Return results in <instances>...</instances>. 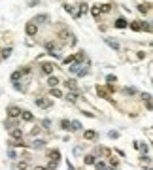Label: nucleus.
Returning a JSON list of instances; mask_svg holds the SVG:
<instances>
[{"instance_id": "1", "label": "nucleus", "mask_w": 153, "mask_h": 170, "mask_svg": "<svg viewBox=\"0 0 153 170\" xmlns=\"http://www.w3.org/2000/svg\"><path fill=\"white\" fill-rule=\"evenodd\" d=\"M19 115H21V108H19V106H9V108H8V117L17 119Z\"/></svg>"}, {"instance_id": "2", "label": "nucleus", "mask_w": 153, "mask_h": 170, "mask_svg": "<svg viewBox=\"0 0 153 170\" xmlns=\"http://www.w3.org/2000/svg\"><path fill=\"white\" fill-rule=\"evenodd\" d=\"M9 131H12V138H13V140H23V131H21V128L13 127V128H9Z\"/></svg>"}, {"instance_id": "3", "label": "nucleus", "mask_w": 153, "mask_h": 170, "mask_svg": "<svg viewBox=\"0 0 153 170\" xmlns=\"http://www.w3.org/2000/svg\"><path fill=\"white\" fill-rule=\"evenodd\" d=\"M34 104H36L38 108H49V106H51V100H45V98H36V100H34Z\"/></svg>"}, {"instance_id": "4", "label": "nucleus", "mask_w": 153, "mask_h": 170, "mask_svg": "<svg viewBox=\"0 0 153 170\" xmlns=\"http://www.w3.org/2000/svg\"><path fill=\"white\" fill-rule=\"evenodd\" d=\"M36 32H38V25L28 23V25H27V34H28V36H34Z\"/></svg>"}, {"instance_id": "5", "label": "nucleus", "mask_w": 153, "mask_h": 170, "mask_svg": "<svg viewBox=\"0 0 153 170\" xmlns=\"http://www.w3.org/2000/svg\"><path fill=\"white\" fill-rule=\"evenodd\" d=\"M53 68H55V66L51 63H44L42 64V72H44V74H53Z\"/></svg>"}, {"instance_id": "6", "label": "nucleus", "mask_w": 153, "mask_h": 170, "mask_svg": "<svg viewBox=\"0 0 153 170\" xmlns=\"http://www.w3.org/2000/svg\"><path fill=\"white\" fill-rule=\"evenodd\" d=\"M149 8H151V4H149V2H146V4H140V6H138V12L146 15V13H149Z\"/></svg>"}, {"instance_id": "7", "label": "nucleus", "mask_w": 153, "mask_h": 170, "mask_svg": "<svg viewBox=\"0 0 153 170\" xmlns=\"http://www.w3.org/2000/svg\"><path fill=\"white\" fill-rule=\"evenodd\" d=\"M47 85H49V87H57V85H59V78H55V76H51V74H49V78H47Z\"/></svg>"}, {"instance_id": "8", "label": "nucleus", "mask_w": 153, "mask_h": 170, "mask_svg": "<svg viewBox=\"0 0 153 170\" xmlns=\"http://www.w3.org/2000/svg\"><path fill=\"white\" fill-rule=\"evenodd\" d=\"M81 123L79 121H70V131H81Z\"/></svg>"}, {"instance_id": "9", "label": "nucleus", "mask_w": 153, "mask_h": 170, "mask_svg": "<svg viewBox=\"0 0 153 170\" xmlns=\"http://www.w3.org/2000/svg\"><path fill=\"white\" fill-rule=\"evenodd\" d=\"M87 12H89V6L85 2H81L79 4V9H78V15H83V13H87Z\"/></svg>"}, {"instance_id": "10", "label": "nucleus", "mask_w": 153, "mask_h": 170, "mask_svg": "<svg viewBox=\"0 0 153 170\" xmlns=\"http://www.w3.org/2000/svg\"><path fill=\"white\" fill-rule=\"evenodd\" d=\"M19 117H23L25 121H32V119H34V115H32L30 112H23V110H21V115H19Z\"/></svg>"}, {"instance_id": "11", "label": "nucleus", "mask_w": 153, "mask_h": 170, "mask_svg": "<svg viewBox=\"0 0 153 170\" xmlns=\"http://www.w3.org/2000/svg\"><path fill=\"white\" fill-rule=\"evenodd\" d=\"M106 44H108V45H110V47H111V49H115V51H117V49H119V44H117V42H115V40H111V38H106Z\"/></svg>"}, {"instance_id": "12", "label": "nucleus", "mask_w": 153, "mask_h": 170, "mask_svg": "<svg viewBox=\"0 0 153 170\" xmlns=\"http://www.w3.org/2000/svg\"><path fill=\"white\" fill-rule=\"evenodd\" d=\"M83 138H85V140H95V138H96V132H95V131H85Z\"/></svg>"}, {"instance_id": "13", "label": "nucleus", "mask_w": 153, "mask_h": 170, "mask_svg": "<svg viewBox=\"0 0 153 170\" xmlns=\"http://www.w3.org/2000/svg\"><path fill=\"white\" fill-rule=\"evenodd\" d=\"M44 146H45V142H44V140H40V138L32 142V147H34V149H42Z\"/></svg>"}, {"instance_id": "14", "label": "nucleus", "mask_w": 153, "mask_h": 170, "mask_svg": "<svg viewBox=\"0 0 153 170\" xmlns=\"http://www.w3.org/2000/svg\"><path fill=\"white\" fill-rule=\"evenodd\" d=\"M45 21H49V17H47V15H38V17L36 19H34V25H38V23H45Z\"/></svg>"}, {"instance_id": "15", "label": "nucleus", "mask_w": 153, "mask_h": 170, "mask_svg": "<svg viewBox=\"0 0 153 170\" xmlns=\"http://www.w3.org/2000/svg\"><path fill=\"white\" fill-rule=\"evenodd\" d=\"M142 98L146 100V106H147V110H151V95H149V93H146V95H142Z\"/></svg>"}, {"instance_id": "16", "label": "nucleus", "mask_w": 153, "mask_h": 170, "mask_svg": "<svg viewBox=\"0 0 153 170\" xmlns=\"http://www.w3.org/2000/svg\"><path fill=\"white\" fill-rule=\"evenodd\" d=\"M91 13H93V17H95V19H98V17H100V8H98V4L91 8Z\"/></svg>"}, {"instance_id": "17", "label": "nucleus", "mask_w": 153, "mask_h": 170, "mask_svg": "<svg viewBox=\"0 0 153 170\" xmlns=\"http://www.w3.org/2000/svg\"><path fill=\"white\" fill-rule=\"evenodd\" d=\"M114 25H115L117 28H125V27H127V21H125L123 17H119V19H117V21L114 23Z\"/></svg>"}, {"instance_id": "18", "label": "nucleus", "mask_w": 153, "mask_h": 170, "mask_svg": "<svg viewBox=\"0 0 153 170\" xmlns=\"http://www.w3.org/2000/svg\"><path fill=\"white\" fill-rule=\"evenodd\" d=\"M51 96H57V98H60V96H63V91L57 89V87H51Z\"/></svg>"}, {"instance_id": "19", "label": "nucleus", "mask_w": 153, "mask_h": 170, "mask_svg": "<svg viewBox=\"0 0 153 170\" xmlns=\"http://www.w3.org/2000/svg\"><path fill=\"white\" fill-rule=\"evenodd\" d=\"M21 76H23V72H21V70L13 72V74H12V81H19V80H21Z\"/></svg>"}, {"instance_id": "20", "label": "nucleus", "mask_w": 153, "mask_h": 170, "mask_svg": "<svg viewBox=\"0 0 153 170\" xmlns=\"http://www.w3.org/2000/svg\"><path fill=\"white\" fill-rule=\"evenodd\" d=\"M13 127H17V121L12 119V117H9V121L6 119V128H13Z\"/></svg>"}, {"instance_id": "21", "label": "nucleus", "mask_w": 153, "mask_h": 170, "mask_svg": "<svg viewBox=\"0 0 153 170\" xmlns=\"http://www.w3.org/2000/svg\"><path fill=\"white\" fill-rule=\"evenodd\" d=\"M66 100H68V102H76V100H78V95H76V93H68V95H66Z\"/></svg>"}, {"instance_id": "22", "label": "nucleus", "mask_w": 153, "mask_h": 170, "mask_svg": "<svg viewBox=\"0 0 153 170\" xmlns=\"http://www.w3.org/2000/svg\"><path fill=\"white\" fill-rule=\"evenodd\" d=\"M98 8H100V13H108L110 9H111L110 4H102V6H98Z\"/></svg>"}, {"instance_id": "23", "label": "nucleus", "mask_w": 153, "mask_h": 170, "mask_svg": "<svg viewBox=\"0 0 153 170\" xmlns=\"http://www.w3.org/2000/svg\"><path fill=\"white\" fill-rule=\"evenodd\" d=\"M64 85L68 87V89H76V87H78V83H76V80H68V81H66Z\"/></svg>"}, {"instance_id": "24", "label": "nucleus", "mask_w": 153, "mask_h": 170, "mask_svg": "<svg viewBox=\"0 0 153 170\" xmlns=\"http://www.w3.org/2000/svg\"><path fill=\"white\" fill-rule=\"evenodd\" d=\"M96 93H98V95L102 96V98H110V96H108V91H104V89H100V87H96Z\"/></svg>"}, {"instance_id": "25", "label": "nucleus", "mask_w": 153, "mask_h": 170, "mask_svg": "<svg viewBox=\"0 0 153 170\" xmlns=\"http://www.w3.org/2000/svg\"><path fill=\"white\" fill-rule=\"evenodd\" d=\"M79 68H81V66H79V63H72V64H70V68H68V70H70V72H74V74H76V72H78Z\"/></svg>"}, {"instance_id": "26", "label": "nucleus", "mask_w": 153, "mask_h": 170, "mask_svg": "<svg viewBox=\"0 0 153 170\" xmlns=\"http://www.w3.org/2000/svg\"><path fill=\"white\" fill-rule=\"evenodd\" d=\"M130 28H132V30H136V32H138V30H142V25H140V21H134V23L130 25Z\"/></svg>"}, {"instance_id": "27", "label": "nucleus", "mask_w": 153, "mask_h": 170, "mask_svg": "<svg viewBox=\"0 0 153 170\" xmlns=\"http://www.w3.org/2000/svg\"><path fill=\"white\" fill-rule=\"evenodd\" d=\"M9 55H12V47H6V49H2V59H8Z\"/></svg>"}, {"instance_id": "28", "label": "nucleus", "mask_w": 153, "mask_h": 170, "mask_svg": "<svg viewBox=\"0 0 153 170\" xmlns=\"http://www.w3.org/2000/svg\"><path fill=\"white\" fill-rule=\"evenodd\" d=\"M93 164H95V166H96V170H104V168H106V164L102 163V161H95Z\"/></svg>"}, {"instance_id": "29", "label": "nucleus", "mask_w": 153, "mask_h": 170, "mask_svg": "<svg viewBox=\"0 0 153 170\" xmlns=\"http://www.w3.org/2000/svg\"><path fill=\"white\" fill-rule=\"evenodd\" d=\"M60 127H63L64 131H68V128H70V121L68 119H63V121H60Z\"/></svg>"}, {"instance_id": "30", "label": "nucleus", "mask_w": 153, "mask_h": 170, "mask_svg": "<svg viewBox=\"0 0 153 170\" xmlns=\"http://www.w3.org/2000/svg\"><path fill=\"white\" fill-rule=\"evenodd\" d=\"M95 159H96L95 155H87V157H85V164H93V163H95Z\"/></svg>"}, {"instance_id": "31", "label": "nucleus", "mask_w": 153, "mask_h": 170, "mask_svg": "<svg viewBox=\"0 0 153 170\" xmlns=\"http://www.w3.org/2000/svg\"><path fill=\"white\" fill-rule=\"evenodd\" d=\"M74 61H76V59H74V55H68V57H66V59L63 61V63H64V64H72Z\"/></svg>"}, {"instance_id": "32", "label": "nucleus", "mask_w": 153, "mask_h": 170, "mask_svg": "<svg viewBox=\"0 0 153 170\" xmlns=\"http://www.w3.org/2000/svg\"><path fill=\"white\" fill-rule=\"evenodd\" d=\"M76 74H78L79 78H83V76H87V74H89V70H87V68H83V70H78Z\"/></svg>"}, {"instance_id": "33", "label": "nucleus", "mask_w": 153, "mask_h": 170, "mask_svg": "<svg viewBox=\"0 0 153 170\" xmlns=\"http://www.w3.org/2000/svg\"><path fill=\"white\" fill-rule=\"evenodd\" d=\"M40 131H42L40 127H34L32 131H30V136H36V134H40Z\"/></svg>"}, {"instance_id": "34", "label": "nucleus", "mask_w": 153, "mask_h": 170, "mask_svg": "<svg viewBox=\"0 0 153 170\" xmlns=\"http://www.w3.org/2000/svg\"><path fill=\"white\" fill-rule=\"evenodd\" d=\"M51 161H59V151H51Z\"/></svg>"}, {"instance_id": "35", "label": "nucleus", "mask_w": 153, "mask_h": 170, "mask_svg": "<svg viewBox=\"0 0 153 170\" xmlns=\"http://www.w3.org/2000/svg\"><path fill=\"white\" fill-rule=\"evenodd\" d=\"M125 93H127V95H134V93H136V89H134V87H127V89H125Z\"/></svg>"}, {"instance_id": "36", "label": "nucleus", "mask_w": 153, "mask_h": 170, "mask_svg": "<svg viewBox=\"0 0 153 170\" xmlns=\"http://www.w3.org/2000/svg\"><path fill=\"white\" fill-rule=\"evenodd\" d=\"M108 136H110V138H117V136H119V132H115V131H110V132H108Z\"/></svg>"}, {"instance_id": "37", "label": "nucleus", "mask_w": 153, "mask_h": 170, "mask_svg": "<svg viewBox=\"0 0 153 170\" xmlns=\"http://www.w3.org/2000/svg\"><path fill=\"white\" fill-rule=\"evenodd\" d=\"M17 166H19V170H27V163H25V161H23V163H19V164H17Z\"/></svg>"}, {"instance_id": "38", "label": "nucleus", "mask_w": 153, "mask_h": 170, "mask_svg": "<svg viewBox=\"0 0 153 170\" xmlns=\"http://www.w3.org/2000/svg\"><path fill=\"white\" fill-rule=\"evenodd\" d=\"M8 157H9V159H15L17 155H15V151H13V149H9V151H8Z\"/></svg>"}, {"instance_id": "39", "label": "nucleus", "mask_w": 153, "mask_h": 170, "mask_svg": "<svg viewBox=\"0 0 153 170\" xmlns=\"http://www.w3.org/2000/svg\"><path fill=\"white\" fill-rule=\"evenodd\" d=\"M106 80H108V83H114V81H115V76H111V74H110Z\"/></svg>"}, {"instance_id": "40", "label": "nucleus", "mask_w": 153, "mask_h": 170, "mask_svg": "<svg viewBox=\"0 0 153 170\" xmlns=\"http://www.w3.org/2000/svg\"><path fill=\"white\" fill-rule=\"evenodd\" d=\"M34 170H45V166H36Z\"/></svg>"}, {"instance_id": "41", "label": "nucleus", "mask_w": 153, "mask_h": 170, "mask_svg": "<svg viewBox=\"0 0 153 170\" xmlns=\"http://www.w3.org/2000/svg\"><path fill=\"white\" fill-rule=\"evenodd\" d=\"M104 170H114V168H104Z\"/></svg>"}, {"instance_id": "42", "label": "nucleus", "mask_w": 153, "mask_h": 170, "mask_svg": "<svg viewBox=\"0 0 153 170\" xmlns=\"http://www.w3.org/2000/svg\"><path fill=\"white\" fill-rule=\"evenodd\" d=\"M146 170H151V168H149V166H147V168H146Z\"/></svg>"}]
</instances>
